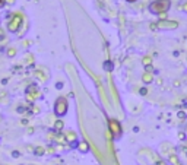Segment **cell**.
<instances>
[{"label": "cell", "mask_w": 187, "mask_h": 165, "mask_svg": "<svg viewBox=\"0 0 187 165\" xmlns=\"http://www.w3.org/2000/svg\"><path fill=\"white\" fill-rule=\"evenodd\" d=\"M171 7V2L170 0H155L149 5V10L154 15H161L165 13L168 9Z\"/></svg>", "instance_id": "obj_1"}, {"label": "cell", "mask_w": 187, "mask_h": 165, "mask_svg": "<svg viewBox=\"0 0 187 165\" xmlns=\"http://www.w3.org/2000/svg\"><path fill=\"white\" fill-rule=\"evenodd\" d=\"M69 110V104H67V99L64 97H59L54 102V114L57 117H63Z\"/></svg>", "instance_id": "obj_2"}, {"label": "cell", "mask_w": 187, "mask_h": 165, "mask_svg": "<svg viewBox=\"0 0 187 165\" xmlns=\"http://www.w3.org/2000/svg\"><path fill=\"white\" fill-rule=\"evenodd\" d=\"M108 130L114 139H119L121 136V124L116 119L108 120Z\"/></svg>", "instance_id": "obj_3"}, {"label": "cell", "mask_w": 187, "mask_h": 165, "mask_svg": "<svg viewBox=\"0 0 187 165\" xmlns=\"http://www.w3.org/2000/svg\"><path fill=\"white\" fill-rule=\"evenodd\" d=\"M178 22L177 20H168V19H161L156 22V29H177Z\"/></svg>", "instance_id": "obj_4"}, {"label": "cell", "mask_w": 187, "mask_h": 165, "mask_svg": "<svg viewBox=\"0 0 187 165\" xmlns=\"http://www.w3.org/2000/svg\"><path fill=\"white\" fill-rule=\"evenodd\" d=\"M20 24H22V16L20 15H12V18H10L9 24H7V29L10 32H16L19 29Z\"/></svg>", "instance_id": "obj_5"}, {"label": "cell", "mask_w": 187, "mask_h": 165, "mask_svg": "<svg viewBox=\"0 0 187 165\" xmlns=\"http://www.w3.org/2000/svg\"><path fill=\"white\" fill-rule=\"evenodd\" d=\"M25 94H27V99L29 102H34L37 98H40V91H38L37 85H29L27 88Z\"/></svg>", "instance_id": "obj_6"}, {"label": "cell", "mask_w": 187, "mask_h": 165, "mask_svg": "<svg viewBox=\"0 0 187 165\" xmlns=\"http://www.w3.org/2000/svg\"><path fill=\"white\" fill-rule=\"evenodd\" d=\"M64 138H66V142H70L72 145L78 143V140H76V133L72 132V130H69V132L64 133Z\"/></svg>", "instance_id": "obj_7"}, {"label": "cell", "mask_w": 187, "mask_h": 165, "mask_svg": "<svg viewBox=\"0 0 187 165\" xmlns=\"http://www.w3.org/2000/svg\"><path fill=\"white\" fill-rule=\"evenodd\" d=\"M152 80H154V75H152V73H143V75H142V82H143V83H152Z\"/></svg>", "instance_id": "obj_8"}, {"label": "cell", "mask_w": 187, "mask_h": 165, "mask_svg": "<svg viewBox=\"0 0 187 165\" xmlns=\"http://www.w3.org/2000/svg\"><path fill=\"white\" fill-rule=\"evenodd\" d=\"M78 149H79L82 153H86V152H89V145H88L85 140H82V142L78 143Z\"/></svg>", "instance_id": "obj_9"}, {"label": "cell", "mask_w": 187, "mask_h": 165, "mask_svg": "<svg viewBox=\"0 0 187 165\" xmlns=\"http://www.w3.org/2000/svg\"><path fill=\"white\" fill-rule=\"evenodd\" d=\"M168 161H170V162H171L173 165H181L180 159H178V156H177L175 153H171V155L168 156Z\"/></svg>", "instance_id": "obj_10"}, {"label": "cell", "mask_w": 187, "mask_h": 165, "mask_svg": "<svg viewBox=\"0 0 187 165\" xmlns=\"http://www.w3.org/2000/svg\"><path fill=\"white\" fill-rule=\"evenodd\" d=\"M63 127H64V123H63L61 120H56V123H54V126H53L54 130H56V132H61Z\"/></svg>", "instance_id": "obj_11"}, {"label": "cell", "mask_w": 187, "mask_h": 165, "mask_svg": "<svg viewBox=\"0 0 187 165\" xmlns=\"http://www.w3.org/2000/svg\"><path fill=\"white\" fill-rule=\"evenodd\" d=\"M46 152H47L46 148H42V146H37V148H34V153H35L37 156H42Z\"/></svg>", "instance_id": "obj_12"}, {"label": "cell", "mask_w": 187, "mask_h": 165, "mask_svg": "<svg viewBox=\"0 0 187 165\" xmlns=\"http://www.w3.org/2000/svg\"><path fill=\"white\" fill-rule=\"evenodd\" d=\"M142 63H143V66H151L152 64V57H149V56H145L143 57V60H142Z\"/></svg>", "instance_id": "obj_13"}, {"label": "cell", "mask_w": 187, "mask_h": 165, "mask_svg": "<svg viewBox=\"0 0 187 165\" xmlns=\"http://www.w3.org/2000/svg\"><path fill=\"white\" fill-rule=\"evenodd\" d=\"M113 67H114V64L110 61V60H107V61L104 63V69H105L107 72H111V70H113Z\"/></svg>", "instance_id": "obj_14"}, {"label": "cell", "mask_w": 187, "mask_h": 165, "mask_svg": "<svg viewBox=\"0 0 187 165\" xmlns=\"http://www.w3.org/2000/svg\"><path fill=\"white\" fill-rule=\"evenodd\" d=\"M16 56V50L15 48H9L7 50V57H15Z\"/></svg>", "instance_id": "obj_15"}, {"label": "cell", "mask_w": 187, "mask_h": 165, "mask_svg": "<svg viewBox=\"0 0 187 165\" xmlns=\"http://www.w3.org/2000/svg\"><path fill=\"white\" fill-rule=\"evenodd\" d=\"M155 165H167V162H165L164 159L158 158V159H156V161H155Z\"/></svg>", "instance_id": "obj_16"}, {"label": "cell", "mask_w": 187, "mask_h": 165, "mask_svg": "<svg viewBox=\"0 0 187 165\" xmlns=\"http://www.w3.org/2000/svg\"><path fill=\"white\" fill-rule=\"evenodd\" d=\"M177 116H178V119H181V120H184V119L187 117V114H186L184 111H180L178 114H177Z\"/></svg>", "instance_id": "obj_17"}, {"label": "cell", "mask_w": 187, "mask_h": 165, "mask_svg": "<svg viewBox=\"0 0 187 165\" xmlns=\"http://www.w3.org/2000/svg\"><path fill=\"white\" fill-rule=\"evenodd\" d=\"M145 72H146V73H152V72H154V67H152V64L145 67Z\"/></svg>", "instance_id": "obj_18"}, {"label": "cell", "mask_w": 187, "mask_h": 165, "mask_svg": "<svg viewBox=\"0 0 187 165\" xmlns=\"http://www.w3.org/2000/svg\"><path fill=\"white\" fill-rule=\"evenodd\" d=\"M146 94H148L146 88H140V95H146Z\"/></svg>", "instance_id": "obj_19"}, {"label": "cell", "mask_w": 187, "mask_h": 165, "mask_svg": "<svg viewBox=\"0 0 187 165\" xmlns=\"http://www.w3.org/2000/svg\"><path fill=\"white\" fill-rule=\"evenodd\" d=\"M19 155H20V153L18 151H13V152H12V156H13V158H19Z\"/></svg>", "instance_id": "obj_20"}, {"label": "cell", "mask_w": 187, "mask_h": 165, "mask_svg": "<svg viewBox=\"0 0 187 165\" xmlns=\"http://www.w3.org/2000/svg\"><path fill=\"white\" fill-rule=\"evenodd\" d=\"M3 37H5V31L0 28V40H3Z\"/></svg>", "instance_id": "obj_21"}, {"label": "cell", "mask_w": 187, "mask_h": 165, "mask_svg": "<svg viewBox=\"0 0 187 165\" xmlns=\"http://www.w3.org/2000/svg\"><path fill=\"white\" fill-rule=\"evenodd\" d=\"M178 138H180V140H184V139H186V134H184V133H180Z\"/></svg>", "instance_id": "obj_22"}, {"label": "cell", "mask_w": 187, "mask_h": 165, "mask_svg": "<svg viewBox=\"0 0 187 165\" xmlns=\"http://www.w3.org/2000/svg\"><path fill=\"white\" fill-rule=\"evenodd\" d=\"M151 29H156V24H151Z\"/></svg>", "instance_id": "obj_23"}, {"label": "cell", "mask_w": 187, "mask_h": 165, "mask_svg": "<svg viewBox=\"0 0 187 165\" xmlns=\"http://www.w3.org/2000/svg\"><path fill=\"white\" fill-rule=\"evenodd\" d=\"M181 9H183L184 12H187V3H186V5H183V7H181Z\"/></svg>", "instance_id": "obj_24"}, {"label": "cell", "mask_w": 187, "mask_h": 165, "mask_svg": "<svg viewBox=\"0 0 187 165\" xmlns=\"http://www.w3.org/2000/svg\"><path fill=\"white\" fill-rule=\"evenodd\" d=\"M127 2H130V3H132V2H136V0H127Z\"/></svg>", "instance_id": "obj_25"}, {"label": "cell", "mask_w": 187, "mask_h": 165, "mask_svg": "<svg viewBox=\"0 0 187 165\" xmlns=\"http://www.w3.org/2000/svg\"><path fill=\"white\" fill-rule=\"evenodd\" d=\"M2 5H3V2H2V0H0V6H2Z\"/></svg>", "instance_id": "obj_26"}, {"label": "cell", "mask_w": 187, "mask_h": 165, "mask_svg": "<svg viewBox=\"0 0 187 165\" xmlns=\"http://www.w3.org/2000/svg\"><path fill=\"white\" fill-rule=\"evenodd\" d=\"M186 155H187V152H186Z\"/></svg>", "instance_id": "obj_27"}]
</instances>
